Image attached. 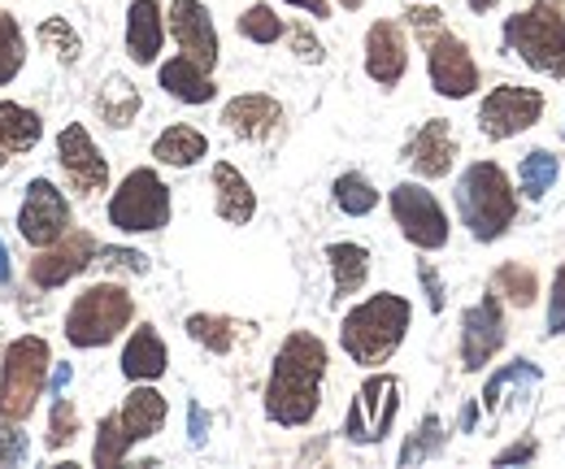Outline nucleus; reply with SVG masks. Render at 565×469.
<instances>
[{"label": "nucleus", "mask_w": 565, "mask_h": 469, "mask_svg": "<svg viewBox=\"0 0 565 469\" xmlns=\"http://www.w3.org/2000/svg\"><path fill=\"white\" fill-rule=\"evenodd\" d=\"M327 383V343L313 331H291L275 352L270 383H266V417L275 426L300 430L318 417Z\"/></svg>", "instance_id": "f257e3e1"}, {"label": "nucleus", "mask_w": 565, "mask_h": 469, "mask_svg": "<svg viewBox=\"0 0 565 469\" xmlns=\"http://www.w3.org/2000/svg\"><path fill=\"white\" fill-rule=\"evenodd\" d=\"M414 322V305L396 291H379L370 300H361L356 309L344 313L340 322V348L344 356L361 370H379L396 356V348L409 335Z\"/></svg>", "instance_id": "f03ea898"}, {"label": "nucleus", "mask_w": 565, "mask_h": 469, "mask_svg": "<svg viewBox=\"0 0 565 469\" xmlns=\"http://www.w3.org/2000/svg\"><path fill=\"white\" fill-rule=\"evenodd\" d=\"M457 217L461 226L479 239V244H495L509 235V226L518 222V192L513 179L495 166V161H470L457 179Z\"/></svg>", "instance_id": "7ed1b4c3"}, {"label": "nucleus", "mask_w": 565, "mask_h": 469, "mask_svg": "<svg viewBox=\"0 0 565 469\" xmlns=\"http://www.w3.org/2000/svg\"><path fill=\"white\" fill-rule=\"evenodd\" d=\"M166 417H170L166 396H161L152 383H136V392L122 401V408H114V413H105V417L96 422L92 466L96 469L122 466V461L131 457V448H136V444L152 439V435H161Z\"/></svg>", "instance_id": "20e7f679"}, {"label": "nucleus", "mask_w": 565, "mask_h": 469, "mask_svg": "<svg viewBox=\"0 0 565 469\" xmlns=\"http://www.w3.org/2000/svg\"><path fill=\"white\" fill-rule=\"evenodd\" d=\"M504 49L544 78H565V13L548 0H535L531 9L504 18L500 26Z\"/></svg>", "instance_id": "39448f33"}, {"label": "nucleus", "mask_w": 565, "mask_h": 469, "mask_svg": "<svg viewBox=\"0 0 565 469\" xmlns=\"http://www.w3.org/2000/svg\"><path fill=\"white\" fill-rule=\"evenodd\" d=\"M53 348L40 335H18L0 352V422H26L49 387Z\"/></svg>", "instance_id": "423d86ee"}, {"label": "nucleus", "mask_w": 565, "mask_h": 469, "mask_svg": "<svg viewBox=\"0 0 565 469\" xmlns=\"http://www.w3.org/2000/svg\"><path fill=\"white\" fill-rule=\"evenodd\" d=\"M136 322V300L127 287L118 283H92L87 291L74 296V305L66 309V343L71 348H109Z\"/></svg>", "instance_id": "0eeeda50"}, {"label": "nucleus", "mask_w": 565, "mask_h": 469, "mask_svg": "<svg viewBox=\"0 0 565 469\" xmlns=\"http://www.w3.org/2000/svg\"><path fill=\"white\" fill-rule=\"evenodd\" d=\"M109 226L114 231H122V235H148V231H161V226H170V213H174V204H170V188L161 183V174L157 170H131L127 179H122V188L109 196Z\"/></svg>", "instance_id": "6e6552de"}, {"label": "nucleus", "mask_w": 565, "mask_h": 469, "mask_svg": "<svg viewBox=\"0 0 565 469\" xmlns=\"http://www.w3.org/2000/svg\"><path fill=\"white\" fill-rule=\"evenodd\" d=\"M396 413H401V379L379 370L356 387L349 417H344V439L356 444V448L383 444L392 435V426H396Z\"/></svg>", "instance_id": "1a4fd4ad"}, {"label": "nucleus", "mask_w": 565, "mask_h": 469, "mask_svg": "<svg viewBox=\"0 0 565 469\" xmlns=\"http://www.w3.org/2000/svg\"><path fill=\"white\" fill-rule=\"evenodd\" d=\"M387 204H392V217H396V226H401V235L414 244V248H423V253H439V248H448V213H444V204L435 201V192H426L423 183H396L392 192H387Z\"/></svg>", "instance_id": "9d476101"}, {"label": "nucleus", "mask_w": 565, "mask_h": 469, "mask_svg": "<svg viewBox=\"0 0 565 469\" xmlns=\"http://www.w3.org/2000/svg\"><path fill=\"white\" fill-rule=\"evenodd\" d=\"M71 226H74V213H71V201L62 196V188L53 179H31L26 192H22V204H18V235L31 248H49Z\"/></svg>", "instance_id": "9b49d317"}, {"label": "nucleus", "mask_w": 565, "mask_h": 469, "mask_svg": "<svg viewBox=\"0 0 565 469\" xmlns=\"http://www.w3.org/2000/svg\"><path fill=\"white\" fill-rule=\"evenodd\" d=\"M540 118H544V92L540 87L504 83V87H492L483 96V105H479V131L495 139V143L531 131Z\"/></svg>", "instance_id": "f8f14e48"}, {"label": "nucleus", "mask_w": 565, "mask_h": 469, "mask_svg": "<svg viewBox=\"0 0 565 469\" xmlns=\"http://www.w3.org/2000/svg\"><path fill=\"white\" fill-rule=\"evenodd\" d=\"M426 49V74H430V87L444 96V100H470L479 92V66L470 57V49L452 35V31H435L423 44Z\"/></svg>", "instance_id": "ddd939ff"}, {"label": "nucleus", "mask_w": 565, "mask_h": 469, "mask_svg": "<svg viewBox=\"0 0 565 469\" xmlns=\"http://www.w3.org/2000/svg\"><path fill=\"white\" fill-rule=\"evenodd\" d=\"M57 161H62L71 188L83 201L109 192V157L100 152V143L92 139V131L83 122L62 127V135H57Z\"/></svg>", "instance_id": "4468645a"}, {"label": "nucleus", "mask_w": 565, "mask_h": 469, "mask_svg": "<svg viewBox=\"0 0 565 469\" xmlns=\"http://www.w3.org/2000/svg\"><path fill=\"white\" fill-rule=\"evenodd\" d=\"M96 257H100L96 235L74 231V226H71V231H66L57 244L35 248V262L26 266V278H31L40 291H53V287H62V283L78 278L87 266H96Z\"/></svg>", "instance_id": "2eb2a0df"}, {"label": "nucleus", "mask_w": 565, "mask_h": 469, "mask_svg": "<svg viewBox=\"0 0 565 469\" xmlns=\"http://www.w3.org/2000/svg\"><path fill=\"white\" fill-rule=\"evenodd\" d=\"M504 335H509V327H504L500 296L483 291V300L461 313V370L479 374L483 365H492V356L504 348Z\"/></svg>", "instance_id": "dca6fc26"}, {"label": "nucleus", "mask_w": 565, "mask_h": 469, "mask_svg": "<svg viewBox=\"0 0 565 469\" xmlns=\"http://www.w3.org/2000/svg\"><path fill=\"white\" fill-rule=\"evenodd\" d=\"M166 31H170V40L179 44L183 57H192L196 66L213 74V66H217V26H213L210 4H201V0H170Z\"/></svg>", "instance_id": "f3484780"}, {"label": "nucleus", "mask_w": 565, "mask_h": 469, "mask_svg": "<svg viewBox=\"0 0 565 469\" xmlns=\"http://www.w3.org/2000/svg\"><path fill=\"white\" fill-rule=\"evenodd\" d=\"M405 166L418 174V179H444L452 166H457V135L448 118H430L423 122L414 139L405 143Z\"/></svg>", "instance_id": "a211bd4d"}, {"label": "nucleus", "mask_w": 565, "mask_h": 469, "mask_svg": "<svg viewBox=\"0 0 565 469\" xmlns=\"http://www.w3.org/2000/svg\"><path fill=\"white\" fill-rule=\"evenodd\" d=\"M409 70V44H405V31L401 22L392 18H379L370 31H365V74L379 83V87H396Z\"/></svg>", "instance_id": "6ab92c4d"}, {"label": "nucleus", "mask_w": 565, "mask_h": 469, "mask_svg": "<svg viewBox=\"0 0 565 469\" xmlns=\"http://www.w3.org/2000/svg\"><path fill=\"white\" fill-rule=\"evenodd\" d=\"M279 122L282 105L275 96H266V92H244V96L222 105V127L231 135H239V139H248V143L270 139V135L279 131Z\"/></svg>", "instance_id": "aec40b11"}, {"label": "nucleus", "mask_w": 565, "mask_h": 469, "mask_svg": "<svg viewBox=\"0 0 565 469\" xmlns=\"http://www.w3.org/2000/svg\"><path fill=\"white\" fill-rule=\"evenodd\" d=\"M166 49V9L161 0H131L127 9V57L136 66H157Z\"/></svg>", "instance_id": "412c9836"}, {"label": "nucleus", "mask_w": 565, "mask_h": 469, "mask_svg": "<svg viewBox=\"0 0 565 469\" xmlns=\"http://www.w3.org/2000/svg\"><path fill=\"white\" fill-rule=\"evenodd\" d=\"M213 209L226 226H248L257 217V192L231 161L213 166Z\"/></svg>", "instance_id": "4be33fe9"}, {"label": "nucleus", "mask_w": 565, "mask_h": 469, "mask_svg": "<svg viewBox=\"0 0 565 469\" xmlns=\"http://www.w3.org/2000/svg\"><path fill=\"white\" fill-rule=\"evenodd\" d=\"M118 370H122L127 383H157L170 370V348H166V339L157 335V327H136L131 331Z\"/></svg>", "instance_id": "5701e85b"}, {"label": "nucleus", "mask_w": 565, "mask_h": 469, "mask_svg": "<svg viewBox=\"0 0 565 469\" xmlns=\"http://www.w3.org/2000/svg\"><path fill=\"white\" fill-rule=\"evenodd\" d=\"M157 83L166 87V96H174L179 105H210L213 96H217V83H213L210 70H201L192 57H170V62H161L157 70Z\"/></svg>", "instance_id": "b1692460"}, {"label": "nucleus", "mask_w": 565, "mask_h": 469, "mask_svg": "<svg viewBox=\"0 0 565 469\" xmlns=\"http://www.w3.org/2000/svg\"><path fill=\"white\" fill-rule=\"evenodd\" d=\"M44 139V118L18 100H0V170Z\"/></svg>", "instance_id": "393cba45"}, {"label": "nucleus", "mask_w": 565, "mask_h": 469, "mask_svg": "<svg viewBox=\"0 0 565 469\" xmlns=\"http://www.w3.org/2000/svg\"><path fill=\"white\" fill-rule=\"evenodd\" d=\"M152 157L161 166H170V170H192L196 161L210 157V139H205V131H196V127L174 122V127H166V131L152 139Z\"/></svg>", "instance_id": "a878e982"}, {"label": "nucleus", "mask_w": 565, "mask_h": 469, "mask_svg": "<svg viewBox=\"0 0 565 469\" xmlns=\"http://www.w3.org/2000/svg\"><path fill=\"white\" fill-rule=\"evenodd\" d=\"M535 383H540V365H535V361H526V356H518V361L500 365L492 379H488V387H483L479 404H483L488 413H500L509 401H522Z\"/></svg>", "instance_id": "bb28decb"}, {"label": "nucleus", "mask_w": 565, "mask_h": 469, "mask_svg": "<svg viewBox=\"0 0 565 469\" xmlns=\"http://www.w3.org/2000/svg\"><path fill=\"white\" fill-rule=\"evenodd\" d=\"M327 266H331L335 300H349V296H356L365 287V278H370V248H361L353 239L327 244Z\"/></svg>", "instance_id": "cd10ccee"}, {"label": "nucleus", "mask_w": 565, "mask_h": 469, "mask_svg": "<svg viewBox=\"0 0 565 469\" xmlns=\"http://www.w3.org/2000/svg\"><path fill=\"white\" fill-rule=\"evenodd\" d=\"M140 109H143L140 87H136L131 78H122V74L105 78V87H100V96H96V114H100V122H105V127L127 131V127L140 118Z\"/></svg>", "instance_id": "c85d7f7f"}, {"label": "nucleus", "mask_w": 565, "mask_h": 469, "mask_svg": "<svg viewBox=\"0 0 565 469\" xmlns=\"http://www.w3.org/2000/svg\"><path fill=\"white\" fill-rule=\"evenodd\" d=\"M557 179H562V157L548 148H531L518 166V188L526 201H544L557 188Z\"/></svg>", "instance_id": "c756f323"}, {"label": "nucleus", "mask_w": 565, "mask_h": 469, "mask_svg": "<svg viewBox=\"0 0 565 469\" xmlns=\"http://www.w3.org/2000/svg\"><path fill=\"white\" fill-rule=\"evenodd\" d=\"M188 339L201 343L213 356H226L235 348V339H239V327L231 318H222V313H192L188 318Z\"/></svg>", "instance_id": "7c9ffc66"}, {"label": "nucleus", "mask_w": 565, "mask_h": 469, "mask_svg": "<svg viewBox=\"0 0 565 469\" xmlns=\"http://www.w3.org/2000/svg\"><path fill=\"white\" fill-rule=\"evenodd\" d=\"M448 448V430H444V422H439V413H426L423 426L405 439V448H401V466H423V461H435L439 452Z\"/></svg>", "instance_id": "2f4dec72"}, {"label": "nucleus", "mask_w": 565, "mask_h": 469, "mask_svg": "<svg viewBox=\"0 0 565 469\" xmlns=\"http://www.w3.org/2000/svg\"><path fill=\"white\" fill-rule=\"evenodd\" d=\"M492 291L495 296H504L509 305H518V309H531V305H535V296H540L535 269L518 266V262H504V266L492 274Z\"/></svg>", "instance_id": "473e14b6"}, {"label": "nucleus", "mask_w": 565, "mask_h": 469, "mask_svg": "<svg viewBox=\"0 0 565 469\" xmlns=\"http://www.w3.org/2000/svg\"><path fill=\"white\" fill-rule=\"evenodd\" d=\"M331 196H335V209L340 213H349V217H365V213H374L379 209V192H374V183L365 179V174H340L335 179V188H331Z\"/></svg>", "instance_id": "72a5a7b5"}, {"label": "nucleus", "mask_w": 565, "mask_h": 469, "mask_svg": "<svg viewBox=\"0 0 565 469\" xmlns=\"http://www.w3.org/2000/svg\"><path fill=\"white\" fill-rule=\"evenodd\" d=\"M26 66V35L9 9H0V87H9Z\"/></svg>", "instance_id": "f704fd0d"}, {"label": "nucleus", "mask_w": 565, "mask_h": 469, "mask_svg": "<svg viewBox=\"0 0 565 469\" xmlns=\"http://www.w3.org/2000/svg\"><path fill=\"white\" fill-rule=\"evenodd\" d=\"M235 31H239L248 44H279L282 35H287L282 18L270 4H248V9L235 18Z\"/></svg>", "instance_id": "c9c22d12"}, {"label": "nucleus", "mask_w": 565, "mask_h": 469, "mask_svg": "<svg viewBox=\"0 0 565 469\" xmlns=\"http://www.w3.org/2000/svg\"><path fill=\"white\" fill-rule=\"evenodd\" d=\"M35 35H40V44H44L49 53H57L62 66H74L78 53H83V40H78V31H74L66 18H44Z\"/></svg>", "instance_id": "e433bc0d"}, {"label": "nucleus", "mask_w": 565, "mask_h": 469, "mask_svg": "<svg viewBox=\"0 0 565 469\" xmlns=\"http://www.w3.org/2000/svg\"><path fill=\"white\" fill-rule=\"evenodd\" d=\"M74 439H78V408H74L71 396H53V413H49V435H44V444H49V452H66Z\"/></svg>", "instance_id": "4c0bfd02"}, {"label": "nucleus", "mask_w": 565, "mask_h": 469, "mask_svg": "<svg viewBox=\"0 0 565 469\" xmlns=\"http://www.w3.org/2000/svg\"><path fill=\"white\" fill-rule=\"evenodd\" d=\"M31 461V439L22 422H0V466H26Z\"/></svg>", "instance_id": "58836bf2"}, {"label": "nucleus", "mask_w": 565, "mask_h": 469, "mask_svg": "<svg viewBox=\"0 0 565 469\" xmlns=\"http://www.w3.org/2000/svg\"><path fill=\"white\" fill-rule=\"evenodd\" d=\"M287 40H291V53L300 57V62H309V66H322L327 62V49H322V40L305 26V22H296L291 31H287Z\"/></svg>", "instance_id": "ea45409f"}, {"label": "nucleus", "mask_w": 565, "mask_h": 469, "mask_svg": "<svg viewBox=\"0 0 565 469\" xmlns=\"http://www.w3.org/2000/svg\"><path fill=\"white\" fill-rule=\"evenodd\" d=\"M548 335H565V266L553 274V296H548Z\"/></svg>", "instance_id": "a19ab883"}, {"label": "nucleus", "mask_w": 565, "mask_h": 469, "mask_svg": "<svg viewBox=\"0 0 565 469\" xmlns=\"http://www.w3.org/2000/svg\"><path fill=\"white\" fill-rule=\"evenodd\" d=\"M540 457V444L535 439H522V444H509L504 452H495L492 466H526V461H535Z\"/></svg>", "instance_id": "79ce46f5"}, {"label": "nucleus", "mask_w": 565, "mask_h": 469, "mask_svg": "<svg viewBox=\"0 0 565 469\" xmlns=\"http://www.w3.org/2000/svg\"><path fill=\"white\" fill-rule=\"evenodd\" d=\"M418 278H423L426 287V305H430V313H439L444 309V283H439V274L430 262H418Z\"/></svg>", "instance_id": "37998d69"}, {"label": "nucleus", "mask_w": 565, "mask_h": 469, "mask_svg": "<svg viewBox=\"0 0 565 469\" xmlns=\"http://www.w3.org/2000/svg\"><path fill=\"white\" fill-rule=\"evenodd\" d=\"M409 26L423 35V44H426V40H430V35L444 26V13H439V9H430V4L423 0V9H414V13H409Z\"/></svg>", "instance_id": "c03bdc74"}, {"label": "nucleus", "mask_w": 565, "mask_h": 469, "mask_svg": "<svg viewBox=\"0 0 565 469\" xmlns=\"http://www.w3.org/2000/svg\"><path fill=\"white\" fill-rule=\"evenodd\" d=\"M100 257L114 262V266L131 269V274H148V257L136 253V248H100Z\"/></svg>", "instance_id": "a18cd8bd"}, {"label": "nucleus", "mask_w": 565, "mask_h": 469, "mask_svg": "<svg viewBox=\"0 0 565 469\" xmlns=\"http://www.w3.org/2000/svg\"><path fill=\"white\" fill-rule=\"evenodd\" d=\"M188 430H192V444L201 448V444H205V435H210V413H205L201 404H192V408H188Z\"/></svg>", "instance_id": "49530a36"}, {"label": "nucleus", "mask_w": 565, "mask_h": 469, "mask_svg": "<svg viewBox=\"0 0 565 469\" xmlns=\"http://www.w3.org/2000/svg\"><path fill=\"white\" fill-rule=\"evenodd\" d=\"M282 4H291V9H305L309 18H327V13H331V0H282Z\"/></svg>", "instance_id": "de8ad7c7"}, {"label": "nucleus", "mask_w": 565, "mask_h": 469, "mask_svg": "<svg viewBox=\"0 0 565 469\" xmlns=\"http://www.w3.org/2000/svg\"><path fill=\"white\" fill-rule=\"evenodd\" d=\"M9 278H13V262H9V248L0 239V283H9Z\"/></svg>", "instance_id": "09e8293b"}, {"label": "nucleus", "mask_w": 565, "mask_h": 469, "mask_svg": "<svg viewBox=\"0 0 565 469\" xmlns=\"http://www.w3.org/2000/svg\"><path fill=\"white\" fill-rule=\"evenodd\" d=\"M466 4H470V13H492L500 0H466Z\"/></svg>", "instance_id": "8fccbe9b"}, {"label": "nucleus", "mask_w": 565, "mask_h": 469, "mask_svg": "<svg viewBox=\"0 0 565 469\" xmlns=\"http://www.w3.org/2000/svg\"><path fill=\"white\" fill-rule=\"evenodd\" d=\"M361 4H365V0H340V9H349V13H353V9H361Z\"/></svg>", "instance_id": "3c124183"}, {"label": "nucleus", "mask_w": 565, "mask_h": 469, "mask_svg": "<svg viewBox=\"0 0 565 469\" xmlns=\"http://www.w3.org/2000/svg\"><path fill=\"white\" fill-rule=\"evenodd\" d=\"M548 4H557V9H562V13H565V0H548Z\"/></svg>", "instance_id": "603ef678"}, {"label": "nucleus", "mask_w": 565, "mask_h": 469, "mask_svg": "<svg viewBox=\"0 0 565 469\" xmlns=\"http://www.w3.org/2000/svg\"><path fill=\"white\" fill-rule=\"evenodd\" d=\"M414 4H423V0H414Z\"/></svg>", "instance_id": "864d4df0"}, {"label": "nucleus", "mask_w": 565, "mask_h": 469, "mask_svg": "<svg viewBox=\"0 0 565 469\" xmlns=\"http://www.w3.org/2000/svg\"><path fill=\"white\" fill-rule=\"evenodd\" d=\"M0 352H4V348H0Z\"/></svg>", "instance_id": "5fc2aeb1"}]
</instances>
